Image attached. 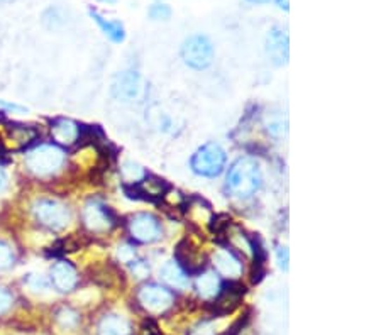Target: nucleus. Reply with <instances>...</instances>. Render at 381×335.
Wrapping results in <instances>:
<instances>
[{
	"label": "nucleus",
	"mask_w": 381,
	"mask_h": 335,
	"mask_svg": "<svg viewBox=\"0 0 381 335\" xmlns=\"http://www.w3.org/2000/svg\"><path fill=\"white\" fill-rule=\"evenodd\" d=\"M214 264L217 271L222 273L224 276L229 278H237L243 273V264L239 263V259L232 254L227 249H219L214 254Z\"/></svg>",
	"instance_id": "4468645a"
},
{
	"label": "nucleus",
	"mask_w": 381,
	"mask_h": 335,
	"mask_svg": "<svg viewBox=\"0 0 381 335\" xmlns=\"http://www.w3.org/2000/svg\"><path fill=\"white\" fill-rule=\"evenodd\" d=\"M196 289H199L200 296L214 298L219 295L222 286H220V280L215 273H206V275H200L199 280H196Z\"/></svg>",
	"instance_id": "a211bd4d"
},
{
	"label": "nucleus",
	"mask_w": 381,
	"mask_h": 335,
	"mask_svg": "<svg viewBox=\"0 0 381 335\" xmlns=\"http://www.w3.org/2000/svg\"><path fill=\"white\" fill-rule=\"evenodd\" d=\"M139 92V75L138 71L133 69H127L122 71L121 75H117V78L112 83V95L117 100L129 102L138 95Z\"/></svg>",
	"instance_id": "9d476101"
},
{
	"label": "nucleus",
	"mask_w": 381,
	"mask_h": 335,
	"mask_svg": "<svg viewBox=\"0 0 381 335\" xmlns=\"http://www.w3.org/2000/svg\"><path fill=\"white\" fill-rule=\"evenodd\" d=\"M12 301H14V298H12L11 293L7 292V289L0 288V315H2V313H6L7 310L11 308Z\"/></svg>",
	"instance_id": "5701e85b"
},
{
	"label": "nucleus",
	"mask_w": 381,
	"mask_h": 335,
	"mask_svg": "<svg viewBox=\"0 0 381 335\" xmlns=\"http://www.w3.org/2000/svg\"><path fill=\"white\" fill-rule=\"evenodd\" d=\"M51 281L58 292L65 293L72 292V289L75 288L79 278H76V271L73 269L72 264L61 261V263H56L51 269Z\"/></svg>",
	"instance_id": "9b49d317"
},
{
	"label": "nucleus",
	"mask_w": 381,
	"mask_h": 335,
	"mask_svg": "<svg viewBox=\"0 0 381 335\" xmlns=\"http://www.w3.org/2000/svg\"><path fill=\"white\" fill-rule=\"evenodd\" d=\"M131 235L139 242H154L161 234L158 220L149 214H139L136 217L131 219L129 224Z\"/></svg>",
	"instance_id": "0eeeda50"
},
{
	"label": "nucleus",
	"mask_w": 381,
	"mask_h": 335,
	"mask_svg": "<svg viewBox=\"0 0 381 335\" xmlns=\"http://www.w3.org/2000/svg\"><path fill=\"white\" fill-rule=\"evenodd\" d=\"M98 2H104V4H116L117 0H98Z\"/></svg>",
	"instance_id": "c756f323"
},
{
	"label": "nucleus",
	"mask_w": 381,
	"mask_h": 335,
	"mask_svg": "<svg viewBox=\"0 0 381 335\" xmlns=\"http://www.w3.org/2000/svg\"><path fill=\"white\" fill-rule=\"evenodd\" d=\"M26 283L32 289V292H36V293L46 292V289L49 288L48 280L43 275H29V276H27Z\"/></svg>",
	"instance_id": "aec40b11"
},
{
	"label": "nucleus",
	"mask_w": 381,
	"mask_h": 335,
	"mask_svg": "<svg viewBox=\"0 0 381 335\" xmlns=\"http://www.w3.org/2000/svg\"><path fill=\"white\" fill-rule=\"evenodd\" d=\"M53 137L56 139V141L61 142V144H73V142L79 139V125L75 124V122L67 121V118H61V121H56L55 124H53L51 128Z\"/></svg>",
	"instance_id": "2eb2a0df"
},
{
	"label": "nucleus",
	"mask_w": 381,
	"mask_h": 335,
	"mask_svg": "<svg viewBox=\"0 0 381 335\" xmlns=\"http://www.w3.org/2000/svg\"><path fill=\"white\" fill-rule=\"evenodd\" d=\"M261 170L251 158H241L232 165L227 175V190L232 197L249 198L260 190Z\"/></svg>",
	"instance_id": "f257e3e1"
},
{
	"label": "nucleus",
	"mask_w": 381,
	"mask_h": 335,
	"mask_svg": "<svg viewBox=\"0 0 381 335\" xmlns=\"http://www.w3.org/2000/svg\"><path fill=\"white\" fill-rule=\"evenodd\" d=\"M139 301L149 312H163L173 303V295L159 285H146L139 292Z\"/></svg>",
	"instance_id": "423d86ee"
},
{
	"label": "nucleus",
	"mask_w": 381,
	"mask_h": 335,
	"mask_svg": "<svg viewBox=\"0 0 381 335\" xmlns=\"http://www.w3.org/2000/svg\"><path fill=\"white\" fill-rule=\"evenodd\" d=\"M168 190V185L159 178H145L142 182H134L133 193L131 197L154 200L163 197V193Z\"/></svg>",
	"instance_id": "f8f14e48"
},
{
	"label": "nucleus",
	"mask_w": 381,
	"mask_h": 335,
	"mask_svg": "<svg viewBox=\"0 0 381 335\" xmlns=\"http://www.w3.org/2000/svg\"><path fill=\"white\" fill-rule=\"evenodd\" d=\"M159 276H161L165 283L173 286V288L185 289L188 286V276L175 261H168L165 266L161 268V271H159Z\"/></svg>",
	"instance_id": "dca6fc26"
},
{
	"label": "nucleus",
	"mask_w": 381,
	"mask_h": 335,
	"mask_svg": "<svg viewBox=\"0 0 381 335\" xmlns=\"http://www.w3.org/2000/svg\"><path fill=\"white\" fill-rule=\"evenodd\" d=\"M278 263H280V268L288 269V251L285 247H278Z\"/></svg>",
	"instance_id": "b1692460"
},
{
	"label": "nucleus",
	"mask_w": 381,
	"mask_h": 335,
	"mask_svg": "<svg viewBox=\"0 0 381 335\" xmlns=\"http://www.w3.org/2000/svg\"><path fill=\"white\" fill-rule=\"evenodd\" d=\"M182 58L190 68L203 69L214 60L212 41L203 34L190 36L182 46Z\"/></svg>",
	"instance_id": "7ed1b4c3"
},
{
	"label": "nucleus",
	"mask_w": 381,
	"mask_h": 335,
	"mask_svg": "<svg viewBox=\"0 0 381 335\" xmlns=\"http://www.w3.org/2000/svg\"><path fill=\"white\" fill-rule=\"evenodd\" d=\"M225 166V151L215 142L200 148L192 158V170L200 177H219Z\"/></svg>",
	"instance_id": "f03ea898"
},
{
	"label": "nucleus",
	"mask_w": 381,
	"mask_h": 335,
	"mask_svg": "<svg viewBox=\"0 0 381 335\" xmlns=\"http://www.w3.org/2000/svg\"><path fill=\"white\" fill-rule=\"evenodd\" d=\"M266 51H268L269 58L274 64L281 67V64L288 63L290 55V43L288 36L280 27H273L266 36Z\"/></svg>",
	"instance_id": "6e6552de"
},
{
	"label": "nucleus",
	"mask_w": 381,
	"mask_h": 335,
	"mask_svg": "<svg viewBox=\"0 0 381 335\" xmlns=\"http://www.w3.org/2000/svg\"><path fill=\"white\" fill-rule=\"evenodd\" d=\"M274 2H276V6L278 7H280V9H283L285 12H288V9H290V4H288V0H274Z\"/></svg>",
	"instance_id": "cd10ccee"
},
{
	"label": "nucleus",
	"mask_w": 381,
	"mask_h": 335,
	"mask_svg": "<svg viewBox=\"0 0 381 335\" xmlns=\"http://www.w3.org/2000/svg\"><path fill=\"white\" fill-rule=\"evenodd\" d=\"M248 2L251 4H256V6H261V4H268L269 0H248Z\"/></svg>",
	"instance_id": "c85d7f7f"
},
{
	"label": "nucleus",
	"mask_w": 381,
	"mask_h": 335,
	"mask_svg": "<svg viewBox=\"0 0 381 335\" xmlns=\"http://www.w3.org/2000/svg\"><path fill=\"white\" fill-rule=\"evenodd\" d=\"M63 161V151L56 148V146H39V148L31 151L26 158L27 168L39 177H46V175L58 171Z\"/></svg>",
	"instance_id": "20e7f679"
},
{
	"label": "nucleus",
	"mask_w": 381,
	"mask_h": 335,
	"mask_svg": "<svg viewBox=\"0 0 381 335\" xmlns=\"http://www.w3.org/2000/svg\"><path fill=\"white\" fill-rule=\"evenodd\" d=\"M88 14H90V18L95 20L97 26L100 27L102 32H104L110 41H114V43H122V41L126 39V29H124V26H122L121 20L105 19L104 15L95 9H90Z\"/></svg>",
	"instance_id": "ddd939ff"
},
{
	"label": "nucleus",
	"mask_w": 381,
	"mask_h": 335,
	"mask_svg": "<svg viewBox=\"0 0 381 335\" xmlns=\"http://www.w3.org/2000/svg\"><path fill=\"white\" fill-rule=\"evenodd\" d=\"M34 215L43 226L53 231H61L69 222V210L56 200H39L34 205Z\"/></svg>",
	"instance_id": "39448f33"
},
{
	"label": "nucleus",
	"mask_w": 381,
	"mask_h": 335,
	"mask_svg": "<svg viewBox=\"0 0 381 335\" xmlns=\"http://www.w3.org/2000/svg\"><path fill=\"white\" fill-rule=\"evenodd\" d=\"M83 220L85 226H87L90 231H107V228L112 227L114 217L110 214L109 208H105L102 203L98 202H90L87 203L83 210Z\"/></svg>",
	"instance_id": "1a4fd4ad"
},
{
	"label": "nucleus",
	"mask_w": 381,
	"mask_h": 335,
	"mask_svg": "<svg viewBox=\"0 0 381 335\" xmlns=\"http://www.w3.org/2000/svg\"><path fill=\"white\" fill-rule=\"evenodd\" d=\"M133 263H134V261H133ZM133 269H134V273H136L139 278H145L147 273H149V269H147V266H145L142 263H134Z\"/></svg>",
	"instance_id": "a878e982"
},
{
	"label": "nucleus",
	"mask_w": 381,
	"mask_h": 335,
	"mask_svg": "<svg viewBox=\"0 0 381 335\" xmlns=\"http://www.w3.org/2000/svg\"><path fill=\"white\" fill-rule=\"evenodd\" d=\"M14 263V252L7 244L0 242V269H7Z\"/></svg>",
	"instance_id": "4be33fe9"
},
{
	"label": "nucleus",
	"mask_w": 381,
	"mask_h": 335,
	"mask_svg": "<svg viewBox=\"0 0 381 335\" xmlns=\"http://www.w3.org/2000/svg\"><path fill=\"white\" fill-rule=\"evenodd\" d=\"M7 183H9V177H7L6 171H4L2 168H0V193H2V191L6 190Z\"/></svg>",
	"instance_id": "bb28decb"
},
{
	"label": "nucleus",
	"mask_w": 381,
	"mask_h": 335,
	"mask_svg": "<svg viewBox=\"0 0 381 335\" xmlns=\"http://www.w3.org/2000/svg\"><path fill=\"white\" fill-rule=\"evenodd\" d=\"M131 325L124 317L107 315L98 325V335H129Z\"/></svg>",
	"instance_id": "f3484780"
},
{
	"label": "nucleus",
	"mask_w": 381,
	"mask_h": 335,
	"mask_svg": "<svg viewBox=\"0 0 381 335\" xmlns=\"http://www.w3.org/2000/svg\"><path fill=\"white\" fill-rule=\"evenodd\" d=\"M119 257H121L122 261H126V263H133L134 261V251L131 247H121L119 249Z\"/></svg>",
	"instance_id": "393cba45"
},
{
	"label": "nucleus",
	"mask_w": 381,
	"mask_h": 335,
	"mask_svg": "<svg viewBox=\"0 0 381 335\" xmlns=\"http://www.w3.org/2000/svg\"><path fill=\"white\" fill-rule=\"evenodd\" d=\"M147 14H149V18L153 20H168L171 18V7L168 6V4L156 2L149 7Z\"/></svg>",
	"instance_id": "6ab92c4d"
},
{
	"label": "nucleus",
	"mask_w": 381,
	"mask_h": 335,
	"mask_svg": "<svg viewBox=\"0 0 381 335\" xmlns=\"http://www.w3.org/2000/svg\"><path fill=\"white\" fill-rule=\"evenodd\" d=\"M58 322L63 327H67V329H72V327L79 324V315H76V312H73L72 308H63L58 313Z\"/></svg>",
	"instance_id": "412c9836"
}]
</instances>
